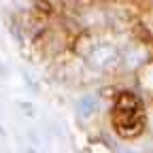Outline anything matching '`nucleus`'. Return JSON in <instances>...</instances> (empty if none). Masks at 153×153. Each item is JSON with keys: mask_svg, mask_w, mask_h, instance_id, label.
I'll use <instances>...</instances> for the list:
<instances>
[{"mask_svg": "<svg viewBox=\"0 0 153 153\" xmlns=\"http://www.w3.org/2000/svg\"><path fill=\"white\" fill-rule=\"evenodd\" d=\"M145 108L138 96L123 91L113 106V128L121 138H136L145 130Z\"/></svg>", "mask_w": 153, "mask_h": 153, "instance_id": "obj_1", "label": "nucleus"}]
</instances>
